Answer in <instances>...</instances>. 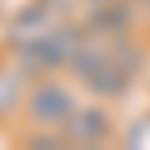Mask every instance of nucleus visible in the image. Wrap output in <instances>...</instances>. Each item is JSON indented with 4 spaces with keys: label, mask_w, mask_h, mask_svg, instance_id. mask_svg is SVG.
Returning a JSON list of instances; mask_svg holds the SVG:
<instances>
[{
    "label": "nucleus",
    "mask_w": 150,
    "mask_h": 150,
    "mask_svg": "<svg viewBox=\"0 0 150 150\" xmlns=\"http://www.w3.org/2000/svg\"><path fill=\"white\" fill-rule=\"evenodd\" d=\"M142 67V52L134 47L130 32H107V28H83L67 75L103 103H122L134 87V75Z\"/></svg>",
    "instance_id": "f257e3e1"
},
{
    "label": "nucleus",
    "mask_w": 150,
    "mask_h": 150,
    "mask_svg": "<svg viewBox=\"0 0 150 150\" xmlns=\"http://www.w3.org/2000/svg\"><path fill=\"white\" fill-rule=\"evenodd\" d=\"M79 107V91H75L67 71H44L32 75L28 95H24V127H47V130H63V122L71 119V111Z\"/></svg>",
    "instance_id": "f03ea898"
},
{
    "label": "nucleus",
    "mask_w": 150,
    "mask_h": 150,
    "mask_svg": "<svg viewBox=\"0 0 150 150\" xmlns=\"http://www.w3.org/2000/svg\"><path fill=\"white\" fill-rule=\"evenodd\" d=\"M115 134H119V122L111 115V103H103V99H91V103L79 99L71 119L63 122V142L83 146V150H99V146L115 142Z\"/></svg>",
    "instance_id": "7ed1b4c3"
},
{
    "label": "nucleus",
    "mask_w": 150,
    "mask_h": 150,
    "mask_svg": "<svg viewBox=\"0 0 150 150\" xmlns=\"http://www.w3.org/2000/svg\"><path fill=\"white\" fill-rule=\"evenodd\" d=\"M115 142L127 146V150H150V111L134 115V119H130L127 127L115 134Z\"/></svg>",
    "instance_id": "20e7f679"
}]
</instances>
